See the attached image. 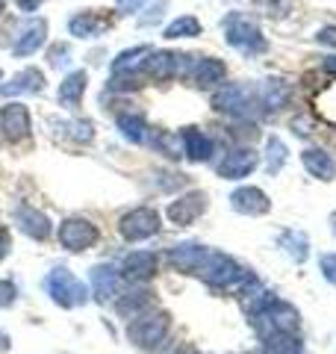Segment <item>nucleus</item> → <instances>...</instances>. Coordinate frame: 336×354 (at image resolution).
<instances>
[{"label": "nucleus", "instance_id": "nucleus-1", "mask_svg": "<svg viewBox=\"0 0 336 354\" xmlns=\"http://www.w3.org/2000/svg\"><path fill=\"white\" fill-rule=\"evenodd\" d=\"M245 313H248V322L260 339L280 334V330H298V325H301L298 307L283 301V298H277L274 292H265L263 301L254 304L251 310H245Z\"/></svg>", "mask_w": 336, "mask_h": 354}, {"label": "nucleus", "instance_id": "nucleus-2", "mask_svg": "<svg viewBox=\"0 0 336 354\" xmlns=\"http://www.w3.org/2000/svg\"><path fill=\"white\" fill-rule=\"evenodd\" d=\"M171 337V313L160 307H148L144 313L127 322V339L144 354H160Z\"/></svg>", "mask_w": 336, "mask_h": 354}, {"label": "nucleus", "instance_id": "nucleus-3", "mask_svg": "<svg viewBox=\"0 0 336 354\" xmlns=\"http://www.w3.org/2000/svg\"><path fill=\"white\" fill-rule=\"evenodd\" d=\"M212 109L233 121H254L263 113L256 86L251 83H221L212 92Z\"/></svg>", "mask_w": 336, "mask_h": 354}, {"label": "nucleus", "instance_id": "nucleus-4", "mask_svg": "<svg viewBox=\"0 0 336 354\" xmlns=\"http://www.w3.org/2000/svg\"><path fill=\"white\" fill-rule=\"evenodd\" d=\"M218 27L224 32V41H227L233 50H239L245 59L268 53V39L263 36V30L256 27V21L248 18L245 12H227Z\"/></svg>", "mask_w": 336, "mask_h": 354}, {"label": "nucleus", "instance_id": "nucleus-5", "mask_svg": "<svg viewBox=\"0 0 336 354\" xmlns=\"http://www.w3.org/2000/svg\"><path fill=\"white\" fill-rule=\"evenodd\" d=\"M41 290L56 307H62V310H77V307H86L88 301H92L88 283H83L80 278H77L68 266H56V269H50L48 274H44Z\"/></svg>", "mask_w": 336, "mask_h": 354}, {"label": "nucleus", "instance_id": "nucleus-6", "mask_svg": "<svg viewBox=\"0 0 336 354\" xmlns=\"http://www.w3.org/2000/svg\"><path fill=\"white\" fill-rule=\"evenodd\" d=\"M248 274H251L248 266H242L239 260H233L230 254L209 248L207 260H204V266H200V272H198V278L204 281L209 290L236 292V286H239L245 278H248Z\"/></svg>", "mask_w": 336, "mask_h": 354}, {"label": "nucleus", "instance_id": "nucleus-7", "mask_svg": "<svg viewBox=\"0 0 336 354\" xmlns=\"http://www.w3.org/2000/svg\"><path fill=\"white\" fill-rule=\"evenodd\" d=\"M162 230V216L156 207H133L118 218V236L124 242H144L153 239Z\"/></svg>", "mask_w": 336, "mask_h": 354}, {"label": "nucleus", "instance_id": "nucleus-8", "mask_svg": "<svg viewBox=\"0 0 336 354\" xmlns=\"http://www.w3.org/2000/svg\"><path fill=\"white\" fill-rule=\"evenodd\" d=\"M56 242H59L68 254H83L100 242V230L92 218L68 216V218L59 221V227H56Z\"/></svg>", "mask_w": 336, "mask_h": 354}, {"label": "nucleus", "instance_id": "nucleus-9", "mask_svg": "<svg viewBox=\"0 0 336 354\" xmlns=\"http://www.w3.org/2000/svg\"><path fill=\"white\" fill-rule=\"evenodd\" d=\"M189 53H177V50H151L148 57L139 62V74L144 80L153 83H171L174 77H183Z\"/></svg>", "mask_w": 336, "mask_h": 354}, {"label": "nucleus", "instance_id": "nucleus-10", "mask_svg": "<svg viewBox=\"0 0 336 354\" xmlns=\"http://www.w3.org/2000/svg\"><path fill=\"white\" fill-rule=\"evenodd\" d=\"M183 80H189V86L200 88V92H216L227 80V62L218 57H189Z\"/></svg>", "mask_w": 336, "mask_h": 354}, {"label": "nucleus", "instance_id": "nucleus-11", "mask_svg": "<svg viewBox=\"0 0 336 354\" xmlns=\"http://www.w3.org/2000/svg\"><path fill=\"white\" fill-rule=\"evenodd\" d=\"M0 136H3L9 145H21L32 136V115L30 106L21 101H6L0 106Z\"/></svg>", "mask_w": 336, "mask_h": 354}, {"label": "nucleus", "instance_id": "nucleus-12", "mask_svg": "<svg viewBox=\"0 0 336 354\" xmlns=\"http://www.w3.org/2000/svg\"><path fill=\"white\" fill-rule=\"evenodd\" d=\"M207 209H209V195L204 189H189V192L177 195L174 201L168 204L165 216L177 227H192L195 221L207 213Z\"/></svg>", "mask_w": 336, "mask_h": 354}, {"label": "nucleus", "instance_id": "nucleus-13", "mask_svg": "<svg viewBox=\"0 0 336 354\" xmlns=\"http://www.w3.org/2000/svg\"><path fill=\"white\" fill-rule=\"evenodd\" d=\"M209 254V245H204V242H177V245L165 248V266L171 272H180V274H192V278H198L200 266H204Z\"/></svg>", "mask_w": 336, "mask_h": 354}, {"label": "nucleus", "instance_id": "nucleus-14", "mask_svg": "<svg viewBox=\"0 0 336 354\" xmlns=\"http://www.w3.org/2000/svg\"><path fill=\"white\" fill-rule=\"evenodd\" d=\"M256 165H260V153L251 145H236V148L224 151V157L216 165V174L221 180H245L248 174L256 171Z\"/></svg>", "mask_w": 336, "mask_h": 354}, {"label": "nucleus", "instance_id": "nucleus-15", "mask_svg": "<svg viewBox=\"0 0 336 354\" xmlns=\"http://www.w3.org/2000/svg\"><path fill=\"white\" fill-rule=\"evenodd\" d=\"M88 292L97 304H106V301H115L118 292H121V272L118 266L112 263H95L88 269Z\"/></svg>", "mask_w": 336, "mask_h": 354}, {"label": "nucleus", "instance_id": "nucleus-16", "mask_svg": "<svg viewBox=\"0 0 336 354\" xmlns=\"http://www.w3.org/2000/svg\"><path fill=\"white\" fill-rule=\"evenodd\" d=\"M156 269H160V254L156 251H130L124 254L118 272H121V281L127 283H148L153 281Z\"/></svg>", "mask_w": 336, "mask_h": 354}, {"label": "nucleus", "instance_id": "nucleus-17", "mask_svg": "<svg viewBox=\"0 0 336 354\" xmlns=\"http://www.w3.org/2000/svg\"><path fill=\"white\" fill-rule=\"evenodd\" d=\"M12 218H15V227L21 234L36 239V242H44L53 236V221L48 218V213H41V209H36L32 204H18L12 209Z\"/></svg>", "mask_w": 336, "mask_h": 354}, {"label": "nucleus", "instance_id": "nucleus-18", "mask_svg": "<svg viewBox=\"0 0 336 354\" xmlns=\"http://www.w3.org/2000/svg\"><path fill=\"white\" fill-rule=\"evenodd\" d=\"M230 209L239 216H265L272 213V198H268L260 186H239L230 192Z\"/></svg>", "mask_w": 336, "mask_h": 354}, {"label": "nucleus", "instance_id": "nucleus-19", "mask_svg": "<svg viewBox=\"0 0 336 354\" xmlns=\"http://www.w3.org/2000/svg\"><path fill=\"white\" fill-rule=\"evenodd\" d=\"M177 136H180L183 157L189 162H209L212 157H216V142H212L209 133H204L200 127L189 124V127H183L180 133H177Z\"/></svg>", "mask_w": 336, "mask_h": 354}, {"label": "nucleus", "instance_id": "nucleus-20", "mask_svg": "<svg viewBox=\"0 0 336 354\" xmlns=\"http://www.w3.org/2000/svg\"><path fill=\"white\" fill-rule=\"evenodd\" d=\"M256 95H260L263 113H280V109L292 104V83L283 80V77H268L256 86Z\"/></svg>", "mask_w": 336, "mask_h": 354}, {"label": "nucleus", "instance_id": "nucleus-21", "mask_svg": "<svg viewBox=\"0 0 336 354\" xmlns=\"http://www.w3.org/2000/svg\"><path fill=\"white\" fill-rule=\"evenodd\" d=\"M48 88L44 80V71L30 65V68H21L9 83H0V97H18V95H41Z\"/></svg>", "mask_w": 336, "mask_h": 354}, {"label": "nucleus", "instance_id": "nucleus-22", "mask_svg": "<svg viewBox=\"0 0 336 354\" xmlns=\"http://www.w3.org/2000/svg\"><path fill=\"white\" fill-rule=\"evenodd\" d=\"M112 27V18L104 15V12H95V9H86V12H77L68 18V32L74 39H100L104 32Z\"/></svg>", "mask_w": 336, "mask_h": 354}, {"label": "nucleus", "instance_id": "nucleus-23", "mask_svg": "<svg viewBox=\"0 0 336 354\" xmlns=\"http://www.w3.org/2000/svg\"><path fill=\"white\" fill-rule=\"evenodd\" d=\"M88 88V71L86 68H74L62 77L59 88H56V104L62 109H77L83 104V95Z\"/></svg>", "mask_w": 336, "mask_h": 354}, {"label": "nucleus", "instance_id": "nucleus-24", "mask_svg": "<svg viewBox=\"0 0 336 354\" xmlns=\"http://www.w3.org/2000/svg\"><path fill=\"white\" fill-rule=\"evenodd\" d=\"M112 304H115V313L124 319V322H130L133 316H139L148 307H153V292L144 283H133V290L118 292V298Z\"/></svg>", "mask_w": 336, "mask_h": 354}, {"label": "nucleus", "instance_id": "nucleus-25", "mask_svg": "<svg viewBox=\"0 0 336 354\" xmlns=\"http://www.w3.org/2000/svg\"><path fill=\"white\" fill-rule=\"evenodd\" d=\"M44 41H48V21L44 18H36L30 21V24L21 30V36H15V44H12V57L24 59V57H32L36 50L44 48Z\"/></svg>", "mask_w": 336, "mask_h": 354}, {"label": "nucleus", "instance_id": "nucleus-26", "mask_svg": "<svg viewBox=\"0 0 336 354\" xmlns=\"http://www.w3.org/2000/svg\"><path fill=\"white\" fill-rule=\"evenodd\" d=\"M115 127L118 133L124 136L130 145H151V136H153V130L148 124V118H144L142 113H118L115 115Z\"/></svg>", "mask_w": 336, "mask_h": 354}, {"label": "nucleus", "instance_id": "nucleus-27", "mask_svg": "<svg viewBox=\"0 0 336 354\" xmlns=\"http://www.w3.org/2000/svg\"><path fill=\"white\" fill-rule=\"evenodd\" d=\"M301 165L316 180H324V183L336 180V160L324 148H304L301 151Z\"/></svg>", "mask_w": 336, "mask_h": 354}, {"label": "nucleus", "instance_id": "nucleus-28", "mask_svg": "<svg viewBox=\"0 0 336 354\" xmlns=\"http://www.w3.org/2000/svg\"><path fill=\"white\" fill-rule=\"evenodd\" d=\"M277 245L286 251V257L292 260V263H307L310 257V236L304 234V230H295V227H289L283 230V234L277 236Z\"/></svg>", "mask_w": 336, "mask_h": 354}, {"label": "nucleus", "instance_id": "nucleus-29", "mask_svg": "<svg viewBox=\"0 0 336 354\" xmlns=\"http://www.w3.org/2000/svg\"><path fill=\"white\" fill-rule=\"evenodd\" d=\"M263 354H304V342H301L298 330H280V334H272L260 339Z\"/></svg>", "mask_w": 336, "mask_h": 354}, {"label": "nucleus", "instance_id": "nucleus-30", "mask_svg": "<svg viewBox=\"0 0 336 354\" xmlns=\"http://www.w3.org/2000/svg\"><path fill=\"white\" fill-rule=\"evenodd\" d=\"M198 36H204V24H200L195 15H180V18H174L171 24L162 30V39H168V41H177V39H198Z\"/></svg>", "mask_w": 336, "mask_h": 354}, {"label": "nucleus", "instance_id": "nucleus-31", "mask_svg": "<svg viewBox=\"0 0 336 354\" xmlns=\"http://www.w3.org/2000/svg\"><path fill=\"white\" fill-rule=\"evenodd\" d=\"M286 162H289V148L283 145V139L268 136L265 139V171H268V177H277L283 171Z\"/></svg>", "mask_w": 336, "mask_h": 354}, {"label": "nucleus", "instance_id": "nucleus-32", "mask_svg": "<svg viewBox=\"0 0 336 354\" xmlns=\"http://www.w3.org/2000/svg\"><path fill=\"white\" fill-rule=\"evenodd\" d=\"M153 48L151 44H136V48H130V50H121L115 59H112V65H109V71L112 74H121V71H133V68H139V62L148 57Z\"/></svg>", "mask_w": 336, "mask_h": 354}, {"label": "nucleus", "instance_id": "nucleus-33", "mask_svg": "<svg viewBox=\"0 0 336 354\" xmlns=\"http://www.w3.org/2000/svg\"><path fill=\"white\" fill-rule=\"evenodd\" d=\"M151 145L165 153L168 160H180L183 157V145H180V136L171 130H153V136H151Z\"/></svg>", "mask_w": 336, "mask_h": 354}, {"label": "nucleus", "instance_id": "nucleus-34", "mask_svg": "<svg viewBox=\"0 0 336 354\" xmlns=\"http://www.w3.org/2000/svg\"><path fill=\"white\" fill-rule=\"evenodd\" d=\"M256 12H260L263 18H272V21H286L289 15H292L295 9V0H254Z\"/></svg>", "mask_w": 336, "mask_h": 354}, {"label": "nucleus", "instance_id": "nucleus-35", "mask_svg": "<svg viewBox=\"0 0 336 354\" xmlns=\"http://www.w3.org/2000/svg\"><path fill=\"white\" fill-rule=\"evenodd\" d=\"M71 65V44L68 41H56L48 48V68H68Z\"/></svg>", "mask_w": 336, "mask_h": 354}, {"label": "nucleus", "instance_id": "nucleus-36", "mask_svg": "<svg viewBox=\"0 0 336 354\" xmlns=\"http://www.w3.org/2000/svg\"><path fill=\"white\" fill-rule=\"evenodd\" d=\"M65 130H71L68 136L74 139V142H83V145H88V142L95 139V124L88 118H74L71 124H65Z\"/></svg>", "mask_w": 336, "mask_h": 354}, {"label": "nucleus", "instance_id": "nucleus-37", "mask_svg": "<svg viewBox=\"0 0 336 354\" xmlns=\"http://www.w3.org/2000/svg\"><path fill=\"white\" fill-rule=\"evenodd\" d=\"M165 9H168V0H156L153 6H148V12L139 18V27H153V24H160V21L165 18Z\"/></svg>", "mask_w": 336, "mask_h": 354}, {"label": "nucleus", "instance_id": "nucleus-38", "mask_svg": "<svg viewBox=\"0 0 336 354\" xmlns=\"http://www.w3.org/2000/svg\"><path fill=\"white\" fill-rule=\"evenodd\" d=\"M18 301V283L12 278H3L0 281V310H9Z\"/></svg>", "mask_w": 336, "mask_h": 354}, {"label": "nucleus", "instance_id": "nucleus-39", "mask_svg": "<svg viewBox=\"0 0 336 354\" xmlns=\"http://www.w3.org/2000/svg\"><path fill=\"white\" fill-rule=\"evenodd\" d=\"M319 269H321V278L328 281L330 286H336V251L321 254V257H319Z\"/></svg>", "mask_w": 336, "mask_h": 354}, {"label": "nucleus", "instance_id": "nucleus-40", "mask_svg": "<svg viewBox=\"0 0 336 354\" xmlns=\"http://www.w3.org/2000/svg\"><path fill=\"white\" fill-rule=\"evenodd\" d=\"M144 0H115V12L118 15H136Z\"/></svg>", "mask_w": 336, "mask_h": 354}, {"label": "nucleus", "instance_id": "nucleus-41", "mask_svg": "<svg viewBox=\"0 0 336 354\" xmlns=\"http://www.w3.org/2000/svg\"><path fill=\"white\" fill-rule=\"evenodd\" d=\"M9 251H12V234H9V227L0 225V263L9 257Z\"/></svg>", "mask_w": 336, "mask_h": 354}, {"label": "nucleus", "instance_id": "nucleus-42", "mask_svg": "<svg viewBox=\"0 0 336 354\" xmlns=\"http://www.w3.org/2000/svg\"><path fill=\"white\" fill-rule=\"evenodd\" d=\"M316 41H319V44H328V48H336V27H333V24L321 27V30L316 32Z\"/></svg>", "mask_w": 336, "mask_h": 354}, {"label": "nucleus", "instance_id": "nucleus-43", "mask_svg": "<svg viewBox=\"0 0 336 354\" xmlns=\"http://www.w3.org/2000/svg\"><path fill=\"white\" fill-rule=\"evenodd\" d=\"M321 71L328 77H336V53H330V57H321Z\"/></svg>", "mask_w": 336, "mask_h": 354}, {"label": "nucleus", "instance_id": "nucleus-44", "mask_svg": "<svg viewBox=\"0 0 336 354\" xmlns=\"http://www.w3.org/2000/svg\"><path fill=\"white\" fill-rule=\"evenodd\" d=\"M39 6H41V0H18V9H21V12H36Z\"/></svg>", "mask_w": 336, "mask_h": 354}, {"label": "nucleus", "instance_id": "nucleus-45", "mask_svg": "<svg viewBox=\"0 0 336 354\" xmlns=\"http://www.w3.org/2000/svg\"><path fill=\"white\" fill-rule=\"evenodd\" d=\"M0 351H9V337L0 330Z\"/></svg>", "mask_w": 336, "mask_h": 354}, {"label": "nucleus", "instance_id": "nucleus-46", "mask_svg": "<svg viewBox=\"0 0 336 354\" xmlns=\"http://www.w3.org/2000/svg\"><path fill=\"white\" fill-rule=\"evenodd\" d=\"M171 354H198L195 348H189V346H180V348H174Z\"/></svg>", "mask_w": 336, "mask_h": 354}, {"label": "nucleus", "instance_id": "nucleus-47", "mask_svg": "<svg viewBox=\"0 0 336 354\" xmlns=\"http://www.w3.org/2000/svg\"><path fill=\"white\" fill-rule=\"evenodd\" d=\"M6 12V3H3V0H0V15H3Z\"/></svg>", "mask_w": 336, "mask_h": 354}, {"label": "nucleus", "instance_id": "nucleus-48", "mask_svg": "<svg viewBox=\"0 0 336 354\" xmlns=\"http://www.w3.org/2000/svg\"><path fill=\"white\" fill-rule=\"evenodd\" d=\"M0 80H3V71H0Z\"/></svg>", "mask_w": 336, "mask_h": 354}]
</instances>
